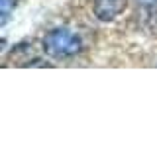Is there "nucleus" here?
<instances>
[{"mask_svg":"<svg viewBox=\"0 0 157 147\" xmlns=\"http://www.w3.org/2000/svg\"><path fill=\"white\" fill-rule=\"evenodd\" d=\"M18 0H0V12H2V24H6V20L12 12V8L16 6Z\"/></svg>","mask_w":157,"mask_h":147,"instance_id":"obj_3","label":"nucleus"},{"mask_svg":"<svg viewBox=\"0 0 157 147\" xmlns=\"http://www.w3.org/2000/svg\"><path fill=\"white\" fill-rule=\"evenodd\" d=\"M82 41L75 32L65 28L51 29L45 37H43V51L53 59H69L81 53Z\"/></svg>","mask_w":157,"mask_h":147,"instance_id":"obj_1","label":"nucleus"},{"mask_svg":"<svg viewBox=\"0 0 157 147\" xmlns=\"http://www.w3.org/2000/svg\"><path fill=\"white\" fill-rule=\"evenodd\" d=\"M137 2H140L141 6H149V8L157 6V0H137Z\"/></svg>","mask_w":157,"mask_h":147,"instance_id":"obj_4","label":"nucleus"},{"mask_svg":"<svg viewBox=\"0 0 157 147\" xmlns=\"http://www.w3.org/2000/svg\"><path fill=\"white\" fill-rule=\"evenodd\" d=\"M128 6V0H94L92 12L100 22H112Z\"/></svg>","mask_w":157,"mask_h":147,"instance_id":"obj_2","label":"nucleus"}]
</instances>
